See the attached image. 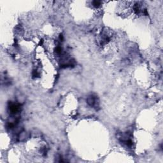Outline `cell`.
<instances>
[{
	"label": "cell",
	"mask_w": 163,
	"mask_h": 163,
	"mask_svg": "<svg viewBox=\"0 0 163 163\" xmlns=\"http://www.w3.org/2000/svg\"><path fill=\"white\" fill-rule=\"evenodd\" d=\"M101 1H93V2H92V5H93L94 7H97V8H98V7H99V6L101 5Z\"/></svg>",
	"instance_id": "3957f363"
},
{
	"label": "cell",
	"mask_w": 163,
	"mask_h": 163,
	"mask_svg": "<svg viewBox=\"0 0 163 163\" xmlns=\"http://www.w3.org/2000/svg\"><path fill=\"white\" fill-rule=\"evenodd\" d=\"M87 103L91 106H95L97 105L96 98L94 96H90L87 98Z\"/></svg>",
	"instance_id": "7a4b0ae2"
},
{
	"label": "cell",
	"mask_w": 163,
	"mask_h": 163,
	"mask_svg": "<svg viewBox=\"0 0 163 163\" xmlns=\"http://www.w3.org/2000/svg\"><path fill=\"white\" fill-rule=\"evenodd\" d=\"M9 110L12 114H15L19 111V105L17 103H11L9 105Z\"/></svg>",
	"instance_id": "6da1fadb"
}]
</instances>
